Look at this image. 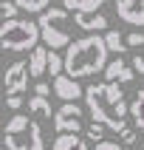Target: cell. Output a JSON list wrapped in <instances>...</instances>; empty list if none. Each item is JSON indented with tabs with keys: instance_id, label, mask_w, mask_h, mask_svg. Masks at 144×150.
<instances>
[{
	"instance_id": "cell-1",
	"label": "cell",
	"mask_w": 144,
	"mask_h": 150,
	"mask_svg": "<svg viewBox=\"0 0 144 150\" xmlns=\"http://www.w3.org/2000/svg\"><path fill=\"white\" fill-rule=\"evenodd\" d=\"M85 105L91 110L93 122L105 125L107 130L122 133L127 127V113L130 105L124 99V91L119 88V82H99L85 88Z\"/></svg>"
},
{
	"instance_id": "cell-2",
	"label": "cell",
	"mask_w": 144,
	"mask_h": 150,
	"mask_svg": "<svg viewBox=\"0 0 144 150\" xmlns=\"http://www.w3.org/2000/svg\"><path fill=\"white\" fill-rule=\"evenodd\" d=\"M107 45L102 34H88L82 40H71L62 57V68L65 76L71 79H85V76H96L107 65Z\"/></svg>"
},
{
	"instance_id": "cell-3",
	"label": "cell",
	"mask_w": 144,
	"mask_h": 150,
	"mask_svg": "<svg viewBox=\"0 0 144 150\" xmlns=\"http://www.w3.org/2000/svg\"><path fill=\"white\" fill-rule=\"evenodd\" d=\"M3 144L6 150H45L40 125L25 113H14L3 127Z\"/></svg>"
},
{
	"instance_id": "cell-4",
	"label": "cell",
	"mask_w": 144,
	"mask_h": 150,
	"mask_svg": "<svg viewBox=\"0 0 144 150\" xmlns=\"http://www.w3.org/2000/svg\"><path fill=\"white\" fill-rule=\"evenodd\" d=\"M37 28H40V40L45 42L48 51L71 45V17H68V8L48 6L40 14V20H37Z\"/></svg>"
},
{
	"instance_id": "cell-5",
	"label": "cell",
	"mask_w": 144,
	"mask_h": 150,
	"mask_svg": "<svg viewBox=\"0 0 144 150\" xmlns=\"http://www.w3.org/2000/svg\"><path fill=\"white\" fill-rule=\"evenodd\" d=\"M40 42V28L34 20H23V17H14V20H6L0 25V51H34Z\"/></svg>"
},
{
	"instance_id": "cell-6",
	"label": "cell",
	"mask_w": 144,
	"mask_h": 150,
	"mask_svg": "<svg viewBox=\"0 0 144 150\" xmlns=\"http://www.w3.org/2000/svg\"><path fill=\"white\" fill-rule=\"evenodd\" d=\"M54 130L57 133H79L85 130V108L76 102H62V108L54 110Z\"/></svg>"
},
{
	"instance_id": "cell-7",
	"label": "cell",
	"mask_w": 144,
	"mask_h": 150,
	"mask_svg": "<svg viewBox=\"0 0 144 150\" xmlns=\"http://www.w3.org/2000/svg\"><path fill=\"white\" fill-rule=\"evenodd\" d=\"M3 88H6V96H23L25 88H28V62H11L3 74Z\"/></svg>"
},
{
	"instance_id": "cell-8",
	"label": "cell",
	"mask_w": 144,
	"mask_h": 150,
	"mask_svg": "<svg viewBox=\"0 0 144 150\" xmlns=\"http://www.w3.org/2000/svg\"><path fill=\"white\" fill-rule=\"evenodd\" d=\"M116 14L127 25H144V0H116Z\"/></svg>"
},
{
	"instance_id": "cell-9",
	"label": "cell",
	"mask_w": 144,
	"mask_h": 150,
	"mask_svg": "<svg viewBox=\"0 0 144 150\" xmlns=\"http://www.w3.org/2000/svg\"><path fill=\"white\" fill-rule=\"evenodd\" d=\"M54 93H57L62 102H76L79 96H85L82 85L76 82V79H71V76H65V74L54 76Z\"/></svg>"
},
{
	"instance_id": "cell-10",
	"label": "cell",
	"mask_w": 144,
	"mask_h": 150,
	"mask_svg": "<svg viewBox=\"0 0 144 150\" xmlns=\"http://www.w3.org/2000/svg\"><path fill=\"white\" fill-rule=\"evenodd\" d=\"M133 65H127L124 57H116V59H110L107 65H105V82H133Z\"/></svg>"
},
{
	"instance_id": "cell-11",
	"label": "cell",
	"mask_w": 144,
	"mask_h": 150,
	"mask_svg": "<svg viewBox=\"0 0 144 150\" xmlns=\"http://www.w3.org/2000/svg\"><path fill=\"white\" fill-rule=\"evenodd\" d=\"M74 23L82 28V31H107V17L102 14V11H76L74 14Z\"/></svg>"
},
{
	"instance_id": "cell-12",
	"label": "cell",
	"mask_w": 144,
	"mask_h": 150,
	"mask_svg": "<svg viewBox=\"0 0 144 150\" xmlns=\"http://www.w3.org/2000/svg\"><path fill=\"white\" fill-rule=\"evenodd\" d=\"M45 71H48V48L45 45H37L28 54V76L31 79H40Z\"/></svg>"
},
{
	"instance_id": "cell-13",
	"label": "cell",
	"mask_w": 144,
	"mask_h": 150,
	"mask_svg": "<svg viewBox=\"0 0 144 150\" xmlns=\"http://www.w3.org/2000/svg\"><path fill=\"white\" fill-rule=\"evenodd\" d=\"M51 150H88V142L79 133H57Z\"/></svg>"
},
{
	"instance_id": "cell-14",
	"label": "cell",
	"mask_w": 144,
	"mask_h": 150,
	"mask_svg": "<svg viewBox=\"0 0 144 150\" xmlns=\"http://www.w3.org/2000/svg\"><path fill=\"white\" fill-rule=\"evenodd\" d=\"M102 37H105V45H107V51H113V54H119V57L127 51V45H124V34H122V31H116V28H107Z\"/></svg>"
},
{
	"instance_id": "cell-15",
	"label": "cell",
	"mask_w": 144,
	"mask_h": 150,
	"mask_svg": "<svg viewBox=\"0 0 144 150\" xmlns=\"http://www.w3.org/2000/svg\"><path fill=\"white\" fill-rule=\"evenodd\" d=\"M107 3V0H62V8H68V11H96V8H102Z\"/></svg>"
},
{
	"instance_id": "cell-16",
	"label": "cell",
	"mask_w": 144,
	"mask_h": 150,
	"mask_svg": "<svg viewBox=\"0 0 144 150\" xmlns=\"http://www.w3.org/2000/svg\"><path fill=\"white\" fill-rule=\"evenodd\" d=\"M28 113H34V116H40V119H54L51 102L45 99V96H31V99H28Z\"/></svg>"
},
{
	"instance_id": "cell-17",
	"label": "cell",
	"mask_w": 144,
	"mask_h": 150,
	"mask_svg": "<svg viewBox=\"0 0 144 150\" xmlns=\"http://www.w3.org/2000/svg\"><path fill=\"white\" fill-rule=\"evenodd\" d=\"M130 116H133V125L136 130H144V88L136 93L133 105H130Z\"/></svg>"
},
{
	"instance_id": "cell-18",
	"label": "cell",
	"mask_w": 144,
	"mask_h": 150,
	"mask_svg": "<svg viewBox=\"0 0 144 150\" xmlns=\"http://www.w3.org/2000/svg\"><path fill=\"white\" fill-rule=\"evenodd\" d=\"M17 11H28V14H34V11H45V8L51 6V0H14Z\"/></svg>"
},
{
	"instance_id": "cell-19",
	"label": "cell",
	"mask_w": 144,
	"mask_h": 150,
	"mask_svg": "<svg viewBox=\"0 0 144 150\" xmlns=\"http://www.w3.org/2000/svg\"><path fill=\"white\" fill-rule=\"evenodd\" d=\"M85 133H88V139L91 142H105V125H99V122H91V125L85 127Z\"/></svg>"
},
{
	"instance_id": "cell-20",
	"label": "cell",
	"mask_w": 144,
	"mask_h": 150,
	"mask_svg": "<svg viewBox=\"0 0 144 150\" xmlns=\"http://www.w3.org/2000/svg\"><path fill=\"white\" fill-rule=\"evenodd\" d=\"M48 71H51V76H59L65 68H62V57H59L57 51H48Z\"/></svg>"
},
{
	"instance_id": "cell-21",
	"label": "cell",
	"mask_w": 144,
	"mask_h": 150,
	"mask_svg": "<svg viewBox=\"0 0 144 150\" xmlns=\"http://www.w3.org/2000/svg\"><path fill=\"white\" fill-rule=\"evenodd\" d=\"M14 17H17V6L8 3V0H0V20L6 23V20H14Z\"/></svg>"
},
{
	"instance_id": "cell-22",
	"label": "cell",
	"mask_w": 144,
	"mask_h": 150,
	"mask_svg": "<svg viewBox=\"0 0 144 150\" xmlns=\"http://www.w3.org/2000/svg\"><path fill=\"white\" fill-rule=\"evenodd\" d=\"M124 45H127V48H141V45H144V34H141V31L124 34Z\"/></svg>"
},
{
	"instance_id": "cell-23",
	"label": "cell",
	"mask_w": 144,
	"mask_h": 150,
	"mask_svg": "<svg viewBox=\"0 0 144 150\" xmlns=\"http://www.w3.org/2000/svg\"><path fill=\"white\" fill-rule=\"evenodd\" d=\"M48 93H51V85L48 82H37V85H34V96H45V99H48Z\"/></svg>"
},
{
	"instance_id": "cell-24",
	"label": "cell",
	"mask_w": 144,
	"mask_h": 150,
	"mask_svg": "<svg viewBox=\"0 0 144 150\" xmlns=\"http://www.w3.org/2000/svg\"><path fill=\"white\" fill-rule=\"evenodd\" d=\"M133 71H136V74H141V76H144V51L133 57Z\"/></svg>"
},
{
	"instance_id": "cell-25",
	"label": "cell",
	"mask_w": 144,
	"mask_h": 150,
	"mask_svg": "<svg viewBox=\"0 0 144 150\" xmlns=\"http://www.w3.org/2000/svg\"><path fill=\"white\" fill-rule=\"evenodd\" d=\"M119 136H122V142H124V144H133L136 142V130H133V127H124Z\"/></svg>"
},
{
	"instance_id": "cell-26",
	"label": "cell",
	"mask_w": 144,
	"mask_h": 150,
	"mask_svg": "<svg viewBox=\"0 0 144 150\" xmlns=\"http://www.w3.org/2000/svg\"><path fill=\"white\" fill-rule=\"evenodd\" d=\"M6 105L11 110H20V108H23V96H6Z\"/></svg>"
},
{
	"instance_id": "cell-27",
	"label": "cell",
	"mask_w": 144,
	"mask_h": 150,
	"mask_svg": "<svg viewBox=\"0 0 144 150\" xmlns=\"http://www.w3.org/2000/svg\"><path fill=\"white\" fill-rule=\"evenodd\" d=\"M96 150H124L119 142H99L96 144Z\"/></svg>"
},
{
	"instance_id": "cell-28",
	"label": "cell",
	"mask_w": 144,
	"mask_h": 150,
	"mask_svg": "<svg viewBox=\"0 0 144 150\" xmlns=\"http://www.w3.org/2000/svg\"><path fill=\"white\" fill-rule=\"evenodd\" d=\"M0 150H6V144H0Z\"/></svg>"
},
{
	"instance_id": "cell-29",
	"label": "cell",
	"mask_w": 144,
	"mask_h": 150,
	"mask_svg": "<svg viewBox=\"0 0 144 150\" xmlns=\"http://www.w3.org/2000/svg\"><path fill=\"white\" fill-rule=\"evenodd\" d=\"M0 133H3V127H0Z\"/></svg>"
},
{
	"instance_id": "cell-30",
	"label": "cell",
	"mask_w": 144,
	"mask_h": 150,
	"mask_svg": "<svg viewBox=\"0 0 144 150\" xmlns=\"http://www.w3.org/2000/svg\"><path fill=\"white\" fill-rule=\"evenodd\" d=\"M0 54H3V51H0Z\"/></svg>"
}]
</instances>
